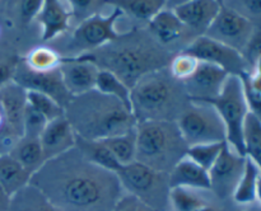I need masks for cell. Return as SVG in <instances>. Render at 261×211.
I'll use <instances>...</instances> for the list:
<instances>
[{"label": "cell", "instance_id": "6da1fadb", "mask_svg": "<svg viewBox=\"0 0 261 211\" xmlns=\"http://www.w3.org/2000/svg\"><path fill=\"white\" fill-rule=\"evenodd\" d=\"M30 185L60 211H114L124 193L114 172L89 162L76 147L47 160Z\"/></svg>", "mask_w": 261, "mask_h": 211}, {"label": "cell", "instance_id": "7a4b0ae2", "mask_svg": "<svg viewBox=\"0 0 261 211\" xmlns=\"http://www.w3.org/2000/svg\"><path fill=\"white\" fill-rule=\"evenodd\" d=\"M79 57L96 64L99 70L112 73L130 89L147 74L167 68L171 61L170 52L150 33L143 32L120 35L98 50Z\"/></svg>", "mask_w": 261, "mask_h": 211}, {"label": "cell", "instance_id": "3957f363", "mask_svg": "<svg viewBox=\"0 0 261 211\" xmlns=\"http://www.w3.org/2000/svg\"><path fill=\"white\" fill-rule=\"evenodd\" d=\"M65 117L76 136L89 141L126 134L138 124L124 103L96 89L73 97L65 107Z\"/></svg>", "mask_w": 261, "mask_h": 211}, {"label": "cell", "instance_id": "277c9868", "mask_svg": "<svg viewBox=\"0 0 261 211\" xmlns=\"http://www.w3.org/2000/svg\"><path fill=\"white\" fill-rule=\"evenodd\" d=\"M132 111L137 122H176L190 99L182 81L176 80L168 68L143 76L132 88Z\"/></svg>", "mask_w": 261, "mask_h": 211}, {"label": "cell", "instance_id": "5b68a950", "mask_svg": "<svg viewBox=\"0 0 261 211\" xmlns=\"http://www.w3.org/2000/svg\"><path fill=\"white\" fill-rule=\"evenodd\" d=\"M189 145L173 121H145L137 124V157L139 162L158 172L170 174L186 157Z\"/></svg>", "mask_w": 261, "mask_h": 211}, {"label": "cell", "instance_id": "8992f818", "mask_svg": "<svg viewBox=\"0 0 261 211\" xmlns=\"http://www.w3.org/2000/svg\"><path fill=\"white\" fill-rule=\"evenodd\" d=\"M125 193L135 196L154 211H170V177L139 162L121 165L116 172Z\"/></svg>", "mask_w": 261, "mask_h": 211}, {"label": "cell", "instance_id": "52a82bcc", "mask_svg": "<svg viewBox=\"0 0 261 211\" xmlns=\"http://www.w3.org/2000/svg\"><path fill=\"white\" fill-rule=\"evenodd\" d=\"M122 10L115 7L107 14L97 13L83 20L71 32L70 37L61 46V57H78L86 55L119 37L116 22L121 18Z\"/></svg>", "mask_w": 261, "mask_h": 211}, {"label": "cell", "instance_id": "ba28073f", "mask_svg": "<svg viewBox=\"0 0 261 211\" xmlns=\"http://www.w3.org/2000/svg\"><path fill=\"white\" fill-rule=\"evenodd\" d=\"M209 103L217 109L226 127V142L234 152L245 157L244 127L250 112L240 75H229L221 94Z\"/></svg>", "mask_w": 261, "mask_h": 211}, {"label": "cell", "instance_id": "9c48e42d", "mask_svg": "<svg viewBox=\"0 0 261 211\" xmlns=\"http://www.w3.org/2000/svg\"><path fill=\"white\" fill-rule=\"evenodd\" d=\"M176 124L189 146L226 142V127L211 103L190 101Z\"/></svg>", "mask_w": 261, "mask_h": 211}, {"label": "cell", "instance_id": "30bf717a", "mask_svg": "<svg viewBox=\"0 0 261 211\" xmlns=\"http://www.w3.org/2000/svg\"><path fill=\"white\" fill-rule=\"evenodd\" d=\"M255 29L256 28L251 20L237 13L228 5L222 4L216 19L204 36L242 53L249 45Z\"/></svg>", "mask_w": 261, "mask_h": 211}, {"label": "cell", "instance_id": "8fae6325", "mask_svg": "<svg viewBox=\"0 0 261 211\" xmlns=\"http://www.w3.org/2000/svg\"><path fill=\"white\" fill-rule=\"evenodd\" d=\"M184 52L194 56L201 63L218 66L229 75L247 73V63L242 53L204 35L196 37Z\"/></svg>", "mask_w": 261, "mask_h": 211}, {"label": "cell", "instance_id": "7c38bea8", "mask_svg": "<svg viewBox=\"0 0 261 211\" xmlns=\"http://www.w3.org/2000/svg\"><path fill=\"white\" fill-rule=\"evenodd\" d=\"M12 81L27 92H38L58 102L64 109L71 101V94L66 89L59 69L53 71H35L23 60L18 61Z\"/></svg>", "mask_w": 261, "mask_h": 211}, {"label": "cell", "instance_id": "4fadbf2b", "mask_svg": "<svg viewBox=\"0 0 261 211\" xmlns=\"http://www.w3.org/2000/svg\"><path fill=\"white\" fill-rule=\"evenodd\" d=\"M246 157L234 152L227 142L218 159L209 169L211 191H213L219 198H227L233 195L236 186L245 169Z\"/></svg>", "mask_w": 261, "mask_h": 211}, {"label": "cell", "instance_id": "5bb4252c", "mask_svg": "<svg viewBox=\"0 0 261 211\" xmlns=\"http://www.w3.org/2000/svg\"><path fill=\"white\" fill-rule=\"evenodd\" d=\"M228 76L218 66L200 61L194 75L182 81V85L191 102L209 103L221 94Z\"/></svg>", "mask_w": 261, "mask_h": 211}, {"label": "cell", "instance_id": "9a60e30c", "mask_svg": "<svg viewBox=\"0 0 261 211\" xmlns=\"http://www.w3.org/2000/svg\"><path fill=\"white\" fill-rule=\"evenodd\" d=\"M148 28H149L150 36L167 51L171 46L175 47L178 45H185L186 48L195 40L193 37L194 33L181 23L172 9H167V8L161 10L148 23Z\"/></svg>", "mask_w": 261, "mask_h": 211}, {"label": "cell", "instance_id": "2e32d148", "mask_svg": "<svg viewBox=\"0 0 261 211\" xmlns=\"http://www.w3.org/2000/svg\"><path fill=\"white\" fill-rule=\"evenodd\" d=\"M64 84L71 97L81 96L96 89L99 69L96 64L82 57H63L59 68Z\"/></svg>", "mask_w": 261, "mask_h": 211}, {"label": "cell", "instance_id": "e0dca14e", "mask_svg": "<svg viewBox=\"0 0 261 211\" xmlns=\"http://www.w3.org/2000/svg\"><path fill=\"white\" fill-rule=\"evenodd\" d=\"M222 3L216 0H190L172 8V12L194 35H205L216 19Z\"/></svg>", "mask_w": 261, "mask_h": 211}, {"label": "cell", "instance_id": "ac0fdd59", "mask_svg": "<svg viewBox=\"0 0 261 211\" xmlns=\"http://www.w3.org/2000/svg\"><path fill=\"white\" fill-rule=\"evenodd\" d=\"M75 132L65 116L48 122L40 136L46 162L75 147Z\"/></svg>", "mask_w": 261, "mask_h": 211}, {"label": "cell", "instance_id": "d6986e66", "mask_svg": "<svg viewBox=\"0 0 261 211\" xmlns=\"http://www.w3.org/2000/svg\"><path fill=\"white\" fill-rule=\"evenodd\" d=\"M0 106L4 112L8 131L17 137H22L27 91L17 85L14 81H9L0 88Z\"/></svg>", "mask_w": 261, "mask_h": 211}, {"label": "cell", "instance_id": "ffe728a7", "mask_svg": "<svg viewBox=\"0 0 261 211\" xmlns=\"http://www.w3.org/2000/svg\"><path fill=\"white\" fill-rule=\"evenodd\" d=\"M71 13L70 3L46 0L42 3L36 20L42 28V40L50 41L63 35L70 25Z\"/></svg>", "mask_w": 261, "mask_h": 211}, {"label": "cell", "instance_id": "44dd1931", "mask_svg": "<svg viewBox=\"0 0 261 211\" xmlns=\"http://www.w3.org/2000/svg\"><path fill=\"white\" fill-rule=\"evenodd\" d=\"M168 177H170L171 188L185 187L200 191L211 190L209 172L199 167L189 157H185L182 160H180L171 170Z\"/></svg>", "mask_w": 261, "mask_h": 211}, {"label": "cell", "instance_id": "7402d4cb", "mask_svg": "<svg viewBox=\"0 0 261 211\" xmlns=\"http://www.w3.org/2000/svg\"><path fill=\"white\" fill-rule=\"evenodd\" d=\"M32 174L8 153L0 154V185L10 198L27 187Z\"/></svg>", "mask_w": 261, "mask_h": 211}, {"label": "cell", "instance_id": "603a6c76", "mask_svg": "<svg viewBox=\"0 0 261 211\" xmlns=\"http://www.w3.org/2000/svg\"><path fill=\"white\" fill-rule=\"evenodd\" d=\"M8 154L32 175L46 163L40 139L22 136Z\"/></svg>", "mask_w": 261, "mask_h": 211}, {"label": "cell", "instance_id": "cb8c5ba5", "mask_svg": "<svg viewBox=\"0 0 261 211\" xmlns=\"http://www.w3.org/2000/svg\"><path fill=\"white\" fill-rule=\"evenodd\" d=\"M7 211H60L37 188L28 185L10 198Z\"/></svg>", "mask_w": 261, "mask_h": 211}, {"label": "cell", "instance_id": "d4e9b609", "mask_svg": "<svg viewBox=\"0 0 261 211\" xmlns=\"http://www.w3.org/2000/svg\"><path fill=\"white\" fill-rule=\"evenodd\" d=\"M75 147L89 160L96 165L105 168V169L114 172L116 174L121 164L116 160V158L111 154L109 149L105 146L102 141H89V140L81 139L76 136Z\"/></svg>", "mask_w": 261, "mask_h": 211}, {"label": "cell", "instance_id": "484cf974", "mask_svg": "<svg viewBox=\"0 0 261 211\" xmlns=\"http://www.w3.org/2000/svg\"><path fill=\"white\" fill-rule=\"evenodd\" d=\"M111 152L121 165H127L135 162L137 157V127L126 134L117 135L109 139L99 140Z\"/></svg>", "mask_w": 261, "mask_h": 211}, {"label": "cell", "instance_id": "4316f807", "mask_svg": "<svg viewBox=\"0 0 261 211\" xmlns=\"http://www.w3.org/2000/svg\"><path fill=\"white\" fill-rule=\"evenodd\" d=\"M260 174L261 173L256 164L246 157L244 173H242L241 178L236 186V190L232 195V197L237 203L247 205V203H251L256 200V185Z\"/></svg>", "mask_w": 261, "mask_h": 211}, {"label": "cell", "instance_id": "83f0119b", "mask_svg": "<svg viewBox=\"0 0 261 211\" xmlns=\"http://www.w3.org/2000/svg\"><path fill=\"white\" fill-rule=\"evenodd\" d=\"M96 91L117 99L132 111V102H130L132 89L110 71L99 70L96 81Z\"/></svg>", "mask_w": 261, "mask_h": 211}, {"label": "cell", "instance_id": "f1b7e54d", "mask_svg": "<svg viewBox=\"0 0 261 211\" xmlns=\"http://www.w3.org/2000/svg\"><path fill=\"white\" fill-rule=\"evenodd\" d=\"M200 190L173 187L170 191V211H198L208 205V201L198 192Z\"/></svg>", "mask_w": 261, "mask_h": 211}, {"label": "cell", "instance_id": "f546056e", "mask_svg": "<svg viewBox=\"0 0 261 211\" xmlns=\"http://www.w3.org/2000/svg\"><path fill=\"white\" fill-rule=\"evenodd\" d=\"M244 146L245 157L251 159L261 173V122L251 113L245 121Z\"/></svg>", "mask_w": 261, "mask_h": 211}, {"label": "cell", "instance_id": "4dcf8cb0", "mask_svg": "<svg viewBox=\"0 0 261 211\" xmlns=\"http://www.w3.org/2000/svg\"><path fill=\"white\" fill-rule=\"evenodd\" d=\"M23 61L32 70L46 73V71H53L60 68L63 57L54 48L41 46V47L31 50Z\"/></svg>", "mask_w": 261, "mask_h": 211}, {"label": "cell", "instance_id": "1f68e13d", "mask_svg": "<svg viewBox=\"0 0 261 211\" xmlns=\"http://www.w3.org/2000/svg\"><path fill=\"white\" fill-rule=\"evenodd\" d=\"M117 8L132 14L139 20H145L149 23L158 13L166 8V2L163 0H132V2H121Z\"/></svg>", "mask_w": 261, "mask_h": 211}, {"label": "cell", "instance_id": "d6a6232c", "mask_svg": "<svg viewBox=\"0 0 261 211\" xmlns=\"http://www.w3.org/2000/svg\"><path fill=\"white\" fill-rule=\"evenodd\" d=\"M224 142H214V144H200L189 146L186 157L190 158L194 163L208 170L213 167L216 160L218 159Z\"/></svg>", "mask_w": 261, "mask_h": 211}, {"label": "cell", "instance_id": "836d02e7", "mask_svg": "<svg viewBox=\"0 0 261 211\" xmlns=\"http://www.w3.org/2000/svg\"><path fill=\"white\" fill-rule=\"evenodd\" d=\"M27 102L36 111L45 116L48 122L65 116V109L58 102L38 92H27Z\"/></svg>", "mask_w": 261, "mask_h": 211}, {"label": "cell", "instance_id": "e575fe53", "mask_svg": "<svg viewBox=\"0 0 261 211\" xmlns=\"http://www.w3.org/2000/svg\"><path fill=\"white\" fill-rule=\"evenodd\" d=\"M200 61L194 56L189 55L186 52H180L176 56H173L168 65V70H170L171 75L176 79V80L185 81L190 76L194 75V73L198 69Z\"/></svg>", "mask_w": 261, "mask_h": 211}, {"label": "cell", "instance_id": "d590c367", "mask_svg": "<svg viewBox=\"0 0 261 211\" xmlns=\"http://www.w3.org/2000/svg\"><path fill=\"white\" fill-rule=\"evenodd\" d=\"M47 124L48 121L46 119V117L36 111L27 102L24 117H23V136L31 137V139H40L41 134L47 126Z\"/></svg>", "mask_w": 261, "mask_h": 211}, {"label": "cell", "instance_id": "8d00e7d4", "mask_svg": "<svg viewBox=\"0 0 261 211\" xmlns=\"http://www.w3.org/2000/svg\"><path fill=\"white\" fill-rule=\"evenodd\" d=\"M241 78L242 84H244V92H245V98H246L247 107H249V112L257 118L261 122V93L254 91L251 86L249 85V83L246 81V79L242 75H240Z\"/></svg>", "mask_w": 261, "mask_h": 211}, {"label": "cell", "instance_id": "74e56055", "mask_svg": "<svg viewBox=\"0 0 261 211\" xmlns=\"http://www.w3.org/2000/svg\"><path fill=\"white\" fill-rule=\"evenodd\" d=\"M102 5H103V3L101 2H88V0L87 2H70L73 17H79V14H81V22L88 19L89 17L97 14V13H101L99 9H101Z\"/></svg>", "mask_w": 261, "mask_h": 211}, {"label": "cell", "instance_id": "f35d334b", "mask_svg": "<svg viewBox=\"0 0 261 211\" xmlns=\"http://www.w3.org/2000/svg\"><path fill=\"white\" fill-rule=\"evenodd\" d=\"M114 211H154L152 207L140 201L135 196L129 195V193H122L121 197L115 205Z\"/></svg>", "mask_w": 261, "mask_h": 211}, {"label": "cell", "instance_id": "ab89813d", "mask_svg": "<svg viewBox=\"0 0 261 211\" xmlns=\"http://www.w3.org/2000/svg\"><path fill=\"white\" fill-rule=\"evenodd\" d=\"M242 56L246 60L247 65L251 64L254 66L255 61L261 57V29H255L249 45L246 46L245 51L242 52Z\"/></svg>", "mask_w": 261, "mask_h": 211}, {"label": "cell", "instance_id": "60d3db41", "mask_svg": "<svg viewBox=\"0 0 261 211\" xmlns=\"http://www.w3.org/2000/svg\"><path fill=\"white\" fill-rule=\"evenodd\" d=\"M18 61L12 55H0V88L12 81Z\"/></svg>", "mask_w": 261, "mask_h": 211}, {"label": "cell", "instance_id": "b9f144b4", "mask_svg": "<svg viewBox=\"0 0 261 211\" xmlns=\"http://www.w3.org/2000/svg\"><path fill=\"white\" fill-rule=\"evenodd\" d=\"M229 8L236 10L244 17H247V14L252 15V17H257L261 15V0H247V2H233L229 3Z\"/></svg>", "mask_w": 261, "mask_h": 211}, {"label": "cell", "instance_id": "7bdbcfd3", "mask_svg": "<svg viewBox=\"0 0 261 211\" xmlns=\"http://www.w3.org/2000/svg\"><path fill=\"white\" fill-rule=\"evenodd\" d=\"M42 3L43 2H38V0H27V2H20L19 3L20 18H22L24 22H30L31 19L37 17L41 7H42Z\"/></svg>", "mask_w": 261, "mask_h": 211}, {"label": "cell", "instance_id": "ee69618b", "mask_svg": "<svg viewBox=\"0 0 261 211\" xmlns=\"http://www.w3.org/2000/svg\"><path fill=\"white\" fill-rule=\"evenodd\" d=\"M10 203V197L5 193V191L3 190L2 185H0V211H7L9 207Z\"/></svg>", "mask_w": 261, "mask_h": 211}, {"label": "cell", "instance_id": "f6af8a7d", "mask_svg": "<svg viewBox=\"0 0 261 211\" xmlns=\"http://www.w3.org/2000/svg\"><path fill=\"white\" fill-rule=\"evenodd\" d=\"M7 130V124H5V117H4V112H3L2 106H0V134L3 131Z\"/></svg>", "mask_w": 261, "mask_h": 211}, {"label": "cell", "instance_id": "bcb514c9", "mask_svg": "<svg viewBox=\"0 0 261 211\" xmlns=\"http://www.w3.org/2000/svg\"><path fill=\"white\" fill-rule=\"evenodd\" d=\"M252 74H256V75H261V57L257 58L254 64V70Z\"/></svg>", "mask_w": 261, "mask_h": 211}, {"label": "cell", "instance_id": "7dc6e473", "mask_svg": "<svg viewBox=\"0 0 261 211\" xmlns=\"http://www.w3.org/2000/svg\"><path fill=\"white\" fill-rule=\"evenodd\" d=\"M256 200H259L261 202V174L259 175V179H257L256 185Z\"/></svg>", "mask_w": 261, "mask_h": 211}, {"label": "cell", "instance_id": "c3c4849f", "mask_svg": "<svg viewBox=\"0 0 261 211\" xmlns=\"http://www.w3.org/2000/svg\"><path fill=\"white\" fill-rule=\"evenodd\" d=\"M198 211H219V210L216 207V206H213V205H211V203H208V205L204 206L203 208H200V210H198Z\"/></svg>", "mask_w": 261, "mask_h": 211}, {"label": "cell", "instance_id": "681fc988", "mask_svg": "<svg viewBox=\"0 0 261 211\" xmlns=\"http://www.w3.org/2000/svg\"><path fill=\"white\" fill-rule=\"evenodd\" d=\"M249 211H257V210H249Z\"/></svg>", "mask_w": 261, "mask_h": 211}]
</instances>
